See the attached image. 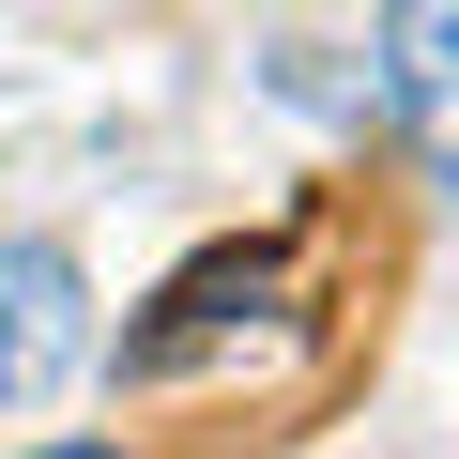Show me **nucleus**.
Here are the masks:
<instances>
[{"label":"nucleus","mask_w":459,"mask_h":459,"mask_svg":"<svg viewBox=\"0 0 459 459\" xmlns=\"http://www.w3.org/2000/svg\"><path fill=\"white\" fill-rule=\"evenodd\" d=\"M383 108L459 184V0H383Z\"/></svg>","instance_id":"f257e3e1"},{"label":"nucleus","mask_w":459,"mask_h":459,"mask_svg":"<svg viewBox=\"0 0 459 459\" xmlns=\"http://www.w3.org/2000/svg\"><path fill=\"white\" fill-rule=\"evenodd\" d=\"M77 261L62 246H0V398H47L77 368Z\"/></svg>","instance_id":"f03ea898"},{"label":"nucleus","mask_w":459,"mask_h":459,"mask_svg":"<svg viewBox=\"0 0 459 459\" xmlns=\"http://www.w3.org/2000/svg\"><path fill=\"white\" fill-rule=\"evenodd\" d=\"M47 459H123V444H47Z\"/></svg>","instance_id":"7ed1b4c3"}]
</instances>
